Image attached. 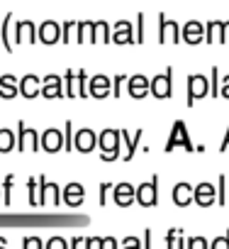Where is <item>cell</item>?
<instances>
[{
	"label": "cell",
	"instance_id": "1",
	"mask_svg": "<svg viewBox=\"0 0 229 249\" xmlns=\"http://www.w3.org/2000/svg\"><path fill=\"white\" fill-rule=\"evenodd\" d=\"M100 144V159L102 161H114L120 159V130H102L98 137Z\"/></svg>",
	"mask_w": 229,
	"mask_h": 249
},
{
	"label": "cell",
	"instance_id": "2",
	"mask_svg": "<svg viewBox=\"0 0 229 249\" xmlns=\"http://www.w3.org/2000/svg\"><path fill=\"white\" fill-rule=\"evenodd\" d=\"M149 93H151L154 98H159V100L171 98V93H173V69H171V66H168L164 73H156V76L149 81Z\"/></svg>",
	"mask_w": 229,
	"mask_h": 249
},
{
	"label": "cell",
	"instance_id": "3",
	"mask_svg": "<svg viewBox=\"0 0 229 249\" xmlns=\"http://www.w3.org/2000/svg\"><path fill=\"white\" fill-rule=\"evenodd\" d=\"M15 147H17L20 152H39V149H42L39 132H37V130H30L27 124L20 120V122H17V137H15Z\"/></svg>",
	"mask_w": 229,
	"mask_h": 249
},
{
	"label": "cell",
	"instance_id": "4",
	"mask_svg": "<svg viewBox=\"0 0 229 249\" xmlns=\"http://www.w3.org/2000/svg\"><path fill=\"white\" fill-rule=\"evenodd\" d=\"M176 147H183L185 152H195L190 137H188V127H185V122L183 120H176L173 122V127H171V137L166 142V152H176Z\"/></svg>",
	"mask_w": 229,
	"mask_h": 249
},
{
	"label": "cell",
	"instance_id": "5",
	"mask_svg": "<svg viewBox=\"0 0 229 249\" xmlns=\"http://www.w3.org/2000/svg\"><path fill=\"white\" fill-rule=\"evenodd\" d=\"M85 81H88V73L85 71H68L64 76V95L66 98H85L88 95V88H85Z\"/></svg>",
	"mask_w": 229,
	"mask_h": 249
},
{
	"label": "cell",
	"instance_id": "6",
	"mask_svg": "<svg viewBox=\"0 0 229 249\" xmlns=\"http://www.w3.org/2000/svg\"><path fill=\"white\" fill-rule=\"evenodd\" d=\"M134 200L144 208H154L159 203V176L147 183H139V188H134Z\"/></svg>",
	"mask_w": 229,
	"mask_h": 249
},
{
	"label": "cell",
	"instance_id": "7",
	"mask_svg": "<svg viewBox=\"0 0 229 249\" xmlns=\"http://www.w3.org/2000/svg\"><path fill=\"white\" fill-rule=\"evenodd\" d=\"M180 42V27L176 20H168L166 15H159V44H178Z\"/></svg>",
	"mask_w": 229,
	"mask_h": 249
},
{
	"label": "cell",
	"instance_id": "8",
	"mask_svg": "<svg viewBox=\"0 0 229 249\" xmlns=\"http://www.w3.org/2000/svg\"><path fill=\"white\" fill-rule=\"evenodd\" d=\"M39 183V205H61V186L44 178V174L37 178Z\"/></svg>",
	"mask_w": 229,
	"mask_h": 249
},
{
	"label": "cell",
	"instance_id": "9",
	"mask_svg": "<svg viewBox=\"0 0 229 249\" xmlns=\"http://www.w3.org/2000/svg\"><path fill=\"white\" fill-rule=\"evenodd\" d=\"M205 95H210V81L205 78V76H188V107H193L195 105V100H200V98H205Z\"/></svg>",
	"mask_w": 229,
	"mask_h": 249
},
{
	"label": "cell",
	"instance_id": "10",
	"mask_svg": "<svg viewBox=\"0 0 229 249\" xmlns=\"http://www.w3.org/2000/svg\"><path fill=\"white\" fill-rule=\"evenodd\" d=\"M95 147H98V135H95L93 130L83 127V130L73 132V149H76V152L88 154V152H93Z\"/></svg>",
	"mask_w": 229,
	"mask_h": 249
},
{
	"label": "cell",
	"instance_id": "11",
	"mask_svg": "<svg viewBox=\"0 0 229 249\" xmlns=\"http://www.w3.org/2000/svg\"><path fill=\"white\" fill-rule=\"evenodd\" d=\"M180 42L185 44H200L205 42V25L197 22V20H190L180 27Z\"/></svg>",
	"mask_w": 229,
	"mask_h": 249
},
{
	"label": "cell",
	"instance_id": "12",
	"mask_svg": "<svg viewBox=\"0 0 229 249\" xmlns=\"http://www.w3.org/2000/svg\"><path fill=\"white\" fill-rule=\"evenodd\" d=\"M39 142H42V149L47 154H56V152L64 149V132L56 130V127H49L47 132H42Z\"/></svg>",
	"mask_w": 229,
	"mask_h": 249
},
{
	"label": "cell",
	"instance_id": "13",
	"mask_svg": "<svg viewBox=\"0 0 229 249\" xmlns=\"http://www.w3.org/2000/svg\"><path fill=\"white\" fill-rule=\"evenodd\" d=\"M13 37H15V39H13L15 44H22V42H27V44H37V42H39V37H37V27H34V22H30V20L17 22Z\"/></svg>",
	"mask_w": 229,
	"mask_h": 249
},
{
	"label": "cell",
	"instance_id": "14",
	"mask_svg": "<svg viewBox=\"0 0 229 249\" xmlns=\"http://www.w3.org/2000/svg\"><path fill=\"white\" fill-rule=\"evenodd\" d=\"M88 95H93V98H98V100L112 95V81H110L107 76H102V73L95 76V78H90V83H88Z\"/></svg>",
	"mask_w": 229,
	"mask_h": 249
},
{
	"label": "cell",
	"instance_id": "15",
	"mask_svg": "<svg viewBox=\"0 0 229 249\" xmlns=\"http://www.w3.org/2000/svg\"><path fill=\"white\" fill-rule=\"evenodd\" d=\"M217 198V188L212 183H200L197 188H193V200L200 205V208H210Z\"/></svg>",
	"mask_w": 229,
	"mask_h": 249
},
{
	"label": "cell",
	"instance_id": "16",
	"mask_svg": "<svg viewBox=\"0 0 229 249\" xmlns=\"http://www.w3.org/2000/svg\"><path fill=\"white\" fill-rule=\"evenodd\" d=\"M110 32H112V42L114 44H132L134 42V32H132V25L127 20H117Z\"/></svg>",
	"mask_w": 229,
	"mask_h": 249
},
{
	"label": "cell",
	"instance_id": "17",
	"mask_svg": "<svg viewBox=\"0 0 229 249\" xmlns=\"http://www.w3.org/2000/svg\"><path fill=\"white\" fill-rule=\"evenodd\" d=\"M37 37H39V42H44V44H56V42L61 39V27H59V22H54V20L42 22V27L37 30Z\"/></svg>",
	"mask_w": 229,
	"mask_h": 249
},
{
	"label": "cell",
	"instance_id": "18",
	"mask_svg": "<svg viewBox=\"0 0 229 249\" xmlns=\"http://www.w3.org/2000/svg\"><path fill=\"white\" fill-rule=\"evenodd\" d=\"M61 200L71 208H78L83 200H85V188L81 183H68L64 191H61Z\"/></svg>",
	"mask_w": 229,
	"mask_h": 249
},
{
	"label": "cell",
	"instance_id": "19",
	"mask_svg": "<svg viewBox=\"0 0 229 249\" xmlns=\"http://www.w3.org/2000/svg\"><path fill=\"white\" fill-rule=\"evenodd\" d=\"M112 198L114 203H117L120 208H127L134 203V186L132 183H117V186H112Z\"/></svg>",
	"mask_w": 229,
	"mask_h": 249
},
{
	"label": "cell",
	"instance_id": "20",
	"mask_svg": "<svg viewBox=\"0 0 229 249\" xmlns=\"http://www.w3.org/2000/svg\"><path fill=\"white\" fill-rule=\"evenodd\" d=\"M17 88H20V93L25 95V98H37L39 95V88H42V78L39 76H34V73H27L20 83H17Z\"/></svg>",
	"mask_w": 229,
	"mask_h": 249
},
{
	"label": "cell",
	"instance_id": "21",
	"mask_svg": "<svg viewBox=\"0 0 229 249\" xmlns=\"http://www.w3.org/2000/svg\"><path fill=\"white\" fill-rule=\"evenodd\" d=\"M142 130H137L134 135H130L127 130H120V140H125V144H127V149H125V161H132L134 159V154H137V147H139V142H142Z\"/></svg>",
	"mask_w": 229,
	"mask_h": 249
},
{
	"label": "cell",
	"instance_id": "22",
	"mask_svg": "<svg viewBox=\"0 0 229 249\" xmlns=\"http://www.w3.org/2000/svg\"><path fill=\"white\" fill-rule=\"evenodd\" d=\"M173 203L178 205V208H185V205H190L193 203V186L190 183H185V181H180V183H176L173 186Z\"/></svg>",
	"mask_w": 229,
	"mask_h": 249
},
{
	"label": "cell",
	"instance_id": "23",
	"mask_svg": "<svg viewBox=\"0 0 229 249\" xmlns=\"http://www.w3.org/2000/svg\"><path fill=\"white\" fill-rule=\"evenodd\" d=\"M127 93H130L132 98H137V100L147 98V95H149V78L142 76V73L132 76V78H130V90H127Z\"/></svg>",
	"mask_w": 229,
	"mask_h": 249
},
{
	"label": "cell",
	"instance_id": "24",
	"mask_svg": "<svg viewBox=\"0 0 229 249\" xmlns=\"http://www.w3.org/2000/svg\"><path fill=\"white\" fill-rule=\"evenodd\" d=\"M13 13H8L5 18H3V27H0V39H3V47L8 49V52H13L15 49V42H13Z\"/></svg>",
	"mask_w": 229,
	"mask_h": 249
},
{
	"label": "cell",
	"instance_id": "25",
	"mask_svg": "<svg viewBox=\"0 0 229 249\" xmlns=\"http://www.w3.org/2000/svg\"><path fill=\"white\" fill-rule=\"evenodd\" d=\"M76 42L85 44V42H95V22H76Z\"/></svg>",
	"mask_w": 229,
	"mask_h": 249
},
{
	"label": "cell",
	"instance_id": "26",
	"mask_svg": "<svg viewBox=\"0 0 229 249\" xmlns=\"http://www.w3.org/2000/svg\"><path fill=\"white\" fill-rule=\"evenodd\" d=\"M42 95L54 100V98H61L64 90H61V78L59 81H42Z\"/></svg>",
	"mask_w": 229,
	"mask_h": 249
},
{
	"label": "cell",
	"instance_id": "27",
	"mask_svg": "<svg viewBox=\"0 0 229 249\" xmlns=\"http://www.w3.org/2000/svg\"><path fill=\"white\" fill-rule=\"evenodd\" d=\"M13 149H15V132L0 130V154H8Z\"/></svg>",
	"mask_w": 229,
	"mask_h": 249
},
{
	"label": "cell",
	"instance_id": "28",
	"mask_svg": "<svg viewBox=\"0 0 229 249\" xmlns=\"http://www.w3.org/2000/svg\"><path fill=\"white\" fill-rule=\"evenodd\" d=\"M95 42H105V44L112 42V32H110V25L105 20L95 22Z\"/></svg>",
	"mask_w": 229,
	"mask_h": 249
},
{
	"label": "cell",
	"instance_id": "29",
	"mask_svg": "<svg viewBox=\"0 0 229 249\" xmlns=\"http://www.w3.org/2000/svg\"><path fill=\"white\" fill-rule=\"evenodd\" d=\"M180 232H183V230H178V227L168 230V234H166V244H168V249H180V247H185V242L180 239Z\"/></svg>",
	"mask_w": 229,
	"mask_h": 249
},
{
	"label": "cell",
	"instance_id": "30",
	"mask_svg": "<svg viewBox=\"0 0 229 249\" xmlns=\"http://www.w3.org/2000/svg\"><path fill=\"white\" fill-rule=\"evenodd\" d=\"M27 191H30V205L37 208L39 205V183H37V178H30L27 181Z\"/></svg>",
	"mask_w": 229,
	"mask_h": 249
},
{
	"label": "cell",
	"instance_id": "31",
	"mask_svg": "<svg viewBox=\"0 0 229 249\" xmlns=\"http://www.w3.org/2000/svg\"><path fill=\"white\" fill-rule=\"evenodd\" d=\"M13 181H15V176L8 174V176H5V183H3V203H5V205L13 203Z\"/></svg>",
	"mask_w": 229,
	"mask_h": 249
},
{
	"label": "cell",
	"instance_id": "32",
	"mask_svg": "<svg viewBox=\"0 0 229 249\" xmlns=\"http://www.w3.org/2000/svg\"><path fill=\"white\" fill-rule=\"evenodd\" d=\"M64 149L66 152L73 149V122H66L64 124Z\"/></svg>",
	"mask_w": 229,
	"mask_h": 249
},
{
	"label": "cell",
	"instance_id": "33",
	"mask_svg": "<svg viewBox=\"0 0 229 249\" xmlns=\"http://www.w3.org/2000/svg\"><path fill=\"white\" fill-rule=\"evenodd\" d=\"M17 93H20V88H17V86H13V83H0V98L13 100Z\"/></svg>",
	"mask_w": 229,
	"mask_h": 249
},
{
	"label": "cell",
	"instance_id": "34",
	"mask_svg": "<svg viewBox=\"0 0 229 249\" xmlns=\"http://www.w3.org/2000/svg\"><path fill=\"white\" fill-rule=\"evenodd\" d=\"M217 203H219V205H227V176H219V183H217Z\"/></svg>",
	"mask_w": 229,
	"mask_h": 249
},
{
	"label": "cell",
	"instance_id": "35",
	"mask_svg": "<svg viewBox=\"0 0 229 249\" xmlns=\"http://www.w3.org/2000/svg\"><path fill=\"white\" fill-rule=\"evenodd\" d=\"M73 32H76V22H64V27H61V42L68 44L73 39Z\"/></svg>",
	"mask_w": 229,
	"mask_h": 249
},
{
	"label": "cell",
	"instance_id": "36",
	"mask_svg": "<svg viewBox=\"0 0 229 249\" xmlns=\"http://www.w3.org/2000/svg\"><path fill=\"white\" fill-rule=\"evenodd\" d=\"M217 73H219V69L212 66V78H210V95H212V98L219 95V88H217V86H219V76H217Z\"/></svg>",
	"mask_w": 229,
	"mask_h": 249
},
{
	"label": "cell",
	"instance_id": "37",
	"mask_svg": "<svg viewBox=\"0 0 229 249\" xmlns=\"http://www.w3.org/2000/svg\"><path fill=\"white\" fill-rule=\"evenodd\" d=\"M219 32V22H207L205 25V42H214V35Z\"/></svg>",
	"mask_w": 229,
	"mask_h": 249
},
{
	"label": "cell",
	"instance_id": "38",
	"mask_svg": "<svg viewBox=\"0 0 229 249\" xmlns=\"http://www.w3.org/2000/svg\"><path fill=\"white\" fill-rule=\"evenodd\" d=\"M134 42H139V44L144 42V15H142V13L137 15V32H134Z\"/></svg>",
	"mask_w": 229,
	"mask_h": 249
},
{
	"label": "cell",
	"instance_id": "39",
	"mask_svg": "<svg viewBox=\"0 0 229 249\" xmlns=\"http://www.w3.org/2000/svg\"><path fill=\"white\" fill-rule=\"evenodd\" d=\"M217 39L222 44H229V20L227 22H219V32H217Z\"/></svg>",
	"mask_w": 229,
	"mask_h": 249
},
{
	"label": "cell",
	"instance_id": "40",
	"mask_svg": "<svg viewBox=\"0 0 229 249\" xmlns=\"http://www.w3.org/2000/svg\"><path fill=\"white\" fill-rule=\"evenodd\" d=\"M127 81V76L125 73H117V76H114V81H112V95L114 98H120V86Z\"/></svg>",
	"mask_w": 229,
	"mask_h": 249
},
{
	"label": "cell",
	"instance_id": "41",
	"mask_svg": "<svg viewBox=\"0 0 229 249\" xmlns=\"http://www.w3.org/2000/svg\"><path fill=\"white\" fill-rule=\"evenodd\" d=\"M47 247H49V249H59V247H61V249H66V247H68V242H66V239H61V237H51V239L47 242Z\"/></svg>",
	"mask_w": 229,
	"mask_h": 249
},
{
	"label": "cell",
	"instance_id": "42",
	"mask_svg": "<svg viewBox=\"0 0 229 249\" xmlns=\"http://www.w3.org/2000/svg\"><path fill=\"white\" fill-rule=\"evenodd\" d=\"M212 247H214V249H229V230H227V234H224V237L214 239V242H212Z\"/></svg>",
	"mask_w": 229,
	"mask_h": 249
},
{
	"label": "cell",
	"instance_id": "43",
	"mask_svg": "<svg viewBox=\"0 0 229 249\" xmlns=\"http://www.w3.org/2000/svg\"><path fill=\"white\" fill-rule=\"evenodd\" d=\"M219 95L229 100V73H227V76H222V86H219Z\"/></svg>",
	"mask_w": 229,
	"mask_h": 249
},
{
	"label": "cell",
	"instance_id": "44",
	"mask_svg": "<svg viewBox=\"0 0 229 249\" xmlns=\"http://www.w3.org/2000/svg\"><path fill=\"white\" fill-rule=\"evenodd\" d=\"M185 247H197V249H205V247H207V242H205L202 237H195V239H188V242H185Z\"/></svg>",
	"mask_w": 229,
	"mask_h": 249
},
{
	"label": "cell",
	"instance_id": "45",
	"mask_svg": "<svg viewBox=\"0 0 229 249\" xmlns=\"http://www.w3.org/2000/svg\"><path fill=\"white\" fill-rule=\"evenodd\" d=\"M110 188H112L110 183H102V186H100V205L107 203V191H110Z\"/></svg>",
	"mask_w": 229,
	"mask_h": 249
},
{
	"label": "cell",
	"instance_id": "46",
	"mask_svg": "<svg viewBox=\"0 0 229 249\" xmlns=\"http://www.w3.org/2000/svg\"><path fill=\"white\" fill-rule=\"evenodd\" d=\"M85 247H88V249H95V247H102V239H100V237H90V239H85Z\"/></svg>",
	"mask_w": 229,
	"mask_h": 249
},
{
	"label": "cell",
	"instance_id": "47",
	"mask_svg": "<svg viewBox=\"0 0 229 249\" xmlns=\"http://www.w3.org/2000/svg\"><path fill=\"white\" fill-rule=\"evenodd\" d=\"M122 247H142V242H139L137 237H127V239L122 242Z\"/></svg>",
	"mask_w": 229,
	"mask_h": 249
},
{
	"label": "cell",
	"instance_id": "48",
	"mask_svg": "<svg viewBox=\"0 0 229 249\" xmlns=\"http://www.w3.org/2000/svg\"><path fill=\"white\" fill-rule=\"evenodd\" d=\"M25 247H42V239H37V237H27V239H25Z\"/></svg>",
	"mask_w": 229,
	"mask_h": 249
},
{
	"label": "cell",
	"instance_id": "49",
	"mask_svg": "<svg viewBox=\"0 0 229 249\" xmlns=\"http://www.w3.org/2000/svg\"><path fill=\"white\" fill-rule=\"evenodd\" d=\"M0 83H13V86H17V78L10 76V73H5V76H0Z\"/></svg>",
	"mask_w": 229,
	"mask_h": 249
},
{
	"label": "cell",
	"instance_id": "50",
	"mask_svg": "<svg viewBox=\"0 0 229 249\" xmlns=\"http://www.w3.org/2000/svg\"><path fill=\"white\" fill-rule=\"evenodd\" d=\"M229 149V127H227V135H224V140H222V147H219V152H227Z\"/></svg>",
	"mask_w": 229,
	"mask_h": 249
},
{
	"label": "cell",
	"instance_id": "51",
	"mask_svg": "<svg viewBox=\"0 0 229 249\" xmlns=\"http://www.w3.org/2000/svg\"><path fill=\"white\" fill-rule=\"evenodd\" d=\"M144 247H151V230H144Z\"/></svg>",
	"mask_w": 229,
	"mask_h": 249
},
{
	"label": "cell",
	"instance_id": "52",
	"mask_svg": "<svg viewBox=\"0 0 229 249\" xmlns=\"http://www.w3.org/2000/svg\"><path fill=\"white\" fill-rule=\"evenodd\" d=\"M68 244H71V247H85V239H81V237H73Z\"/></svg>",
	"mask_w": 229,
	"mask_h": 249
},
{
	"label": "cell",
	"instance_id": "53",
	"mask_svg": "<svg viewBox=\"0 0 229 249\" xmlns=\"http://www.w3.org/2000/svg\"><path fill=\"white\" fill-rule=\"evenodd\" d=\"M102 247H110V249H114V247H117V242H114V239H102Z\"/></svg>",
	"mask_w": 229,
	"mask_h": 249
},
{
	"label": "cell",
	"instance_id": "54",
	"mask_svg": "<svg viewBox=\"0 0 229 249\" xmlns=\"http://www.w3.org/2000/svg\"><path fill=\"white\" fill-rule=\"evenodd\" d=\"M227 205H229V176H227Z\"/></svg>",
	"mask_w": 229,
	"mask_h": 249
},
{
	"label": "cell",
	"instance_id": "55",
	"mask_svg": "<svg viewBox=\"0 0 229 249\" xmlns=\"http://www.w3.org/2000/svg\"><path fill=\"white\" fill-rule=\"evenodd\" d=\"M5 244H8V239H5V237H0V247H5Z\"/></svg>",
	"mask_w": 229,
	"mask_h": 249
},
{
	"label": "cell",
	"instance_id": "56",
	"mask_svg": "<svg viewBox=\"0 0 229 249\" xmlns=\"http://www.w3.org/2000/svg\"><path fill=\"white\" fill-rule=\"evenodd\" d=\"M0 196H3V191H0Z\"/></svg>",
	"mask_w": 229,
	"mask_h": 249
}]
</instances>
